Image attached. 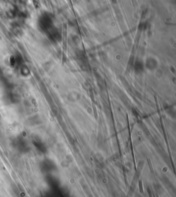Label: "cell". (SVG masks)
I'll list each match as a JSON object with an SVG mask.
<instances>
[{
	"label": "cell",
	"instance_id": "cell-1",
	"mask_svg": "<svg viewBox=\"0 0 176 197\" xmlns=\"http://www.w3.org/2000/svg\"><path fill=\"white\" fill-rule=\"evenodd\" d=\"M41 26H42L43 30H45L47 32L49 37L54 39L58 37L57 36L58 32L56 31L55 28L54 27V24H53V21L50 15H47V16L43 17Z\"/></svg>",
	"mask_w": 176,
	"mask_h": 197
}]
</instances>
